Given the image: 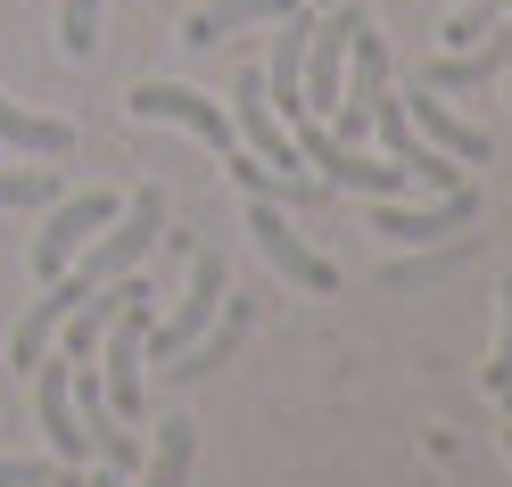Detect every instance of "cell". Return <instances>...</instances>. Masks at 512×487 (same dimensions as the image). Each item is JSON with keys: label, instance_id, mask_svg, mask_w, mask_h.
<instances>
[{"label": "cell", "instance_id": "cell-6", "mask_svg": "<svg viewBox=\"0 0 512 487\" xmlns=\"http://www.w3.org/2000/svg\"><path fill=\"white\" fill-rule=\"evenodd\" d=\"M223 289H232L223 256H215V248H199V256H190V289H182V306H174L166 322H149V331H141V364H166V355H182V347H190V339H199L207 322H215Z\"/></svg>", "mask_w": 512, "mask_h": 487}, {"label": "cell", "instance_id": "cell-24", "mask_svg": "<svg viewBox=\"0 0 512 487\" xmlns=\"http://www.w3.org/2000/svg\"><path fill=\"white\" fill-rule=\"evenodd\" d=\"M314 9H331V0H314Z\"/></svg>", "mask_w": 512, "mask_h": 487}, {"label": "cell", "instance_id": "cell-25", "mask_svg": "<svg viewBox=\"0 0 512 487\" xmlns=\"http://www.w3.org/2000/svg\"><path fill=\"white\" fill-rule=\"evenodd\" d=\"M504 405H512V388H504Z\"/></svg>", "mask_w": 512, "mask_h": 487}, {"label": "cell", "instance_id": "cell-10", "mask_svg": "<svg viewBox=\"0 0 512 487\" xmlns=\"http://www.w3.org/2000/svg\"><path fill=\"white\" fill-rule=\"evenodd\" d=\"M256 331V306L248 298H232V289H223V306H215V322H207V331L199 339H190L182 355H166V372H157V380H166V388H190V380H207V372H223V364H232V355H240V339Z\"/></svg>", "mask_w": 512, "mask_h": 487}, {"label": "cell", "instance_id": "cell-16", "mask_svg": "<svg viewBox=\"0 0 512 487\" xmlns=\"http://www.w3.org/2000/svg\"><path fill=\"white\" fill-rule=\"evenodd\" d=\"M0 141L25 149V157H67L75 149V124L67 116H34V108H17L9 91H0Z\"/></svg>", "mask_w": 512, "mask_h": 487}, {"label": "cell", "instance_id": "cell-5", "mask_svg": "<svg viewBox=\"0 0 512 487\" xmlns=\"http://www.w3.org/2000/svg\"><path fill=\"white\" fill-rule=\"evenodd\" d=\"M248 240L265 248V265L290 281V289H306V298H331L339 289V265L331 256H314L306 240H298V223H290V207H273V199H248Z\"/></svg>", "mask_w": 512, "mask_h": 487}, {"label": "cell", "instance_id": "cell-3", "mask_svg": "<svg viewBox=\"0 0 512 487\" xmlns=\"http://www.w3.org/2000/svg\"><path fill=\"white\" fill-rule=\"evenodd\" d=\"M116 207H124V190H75V199L58 190L50 215H42V232H34V281H58V273H67Z\"/></svg>", "mask_w": 512, "mask_h": 487}, {"label": "cell", "instance_id": "cell-19", "mask_svg": "<svg viewBox=\"0 0 512 487\" xmlns=\"http://www.w3.org/2000/svg\"><path fill=\"white\" fill-rule=\"evenodd\" d=\"M50 199H58V182H50L42 166H17V174H0V207H9V215H17V207H50Z\"/></svg>", "mask_w": 512, "mask_h": 487}, {"label": "cell", "instance_id": "cell-15", "mask_svg": "<svg viewBox=\"0 0 512 487\" xmlns=\"http://www.w3.org/2000/svg\"><path fill=\"white\" fill-rule=\"evenodd\" d=\"M281 9H298V0H207V9L182 17V42L207 50V42H223V34H240V25H273Z\"/></svg>", "mask_w": 512, "mask_h": 487}, {"label": "cell", "instance_id": "cell-1", "mask_svg": "<svg viewBox=\"0 0 512 487\" xmlns=\"http://www.w3.org/2000/svg\"><path fill=\"white\" fill-rule=\"evenodd\" d=\"M157 232H166V190L141 182L133 199H124V207L100 223V232H91V248L67 265L75 298H91V289H108V281H124V273H141V256L157 248Z\"/></svg>", "mask_w": 512, "mask_h": 487}, {"label": "cell", "instance_id": "cell-7", "mask_svg": "<svg viewBox=\"0 0 512 487\" xmlns=\"http://www.w3.org/2000/svg\"><path fill=\"white\" fill-rule=\"evenodd\" d=\"M356 25H364V9H347V0H331L306 25V116L339 108V75H347V50H356Z\"/></svg>", "mask_w": 512, "mask_h": 487}, {"label": "cell", "instance_id": "cell-20", "mask_svg": "<svg viewBox=\"0 0 512 487\" xmlns=\"http://www.w3.org/2000/svg\"><path fill=\"white\" fill-rule=\"evenodd\" d=\"M58 479H75V471L50 463V454H42V463H34V454H0V487H58Z\"/></svg>", "mask_w": 512, "mask_h": 487}, {"label": "cell", "instance_id": "cell-21", "mask_svg": "<svg viewBox=\"0 0 512 487\" xmlns=\"http://www.w3.org/2000/svg\"><path fill=\"white\" fill-rule=\"evenodd\" d=\"M75 487H124V471H116V463H83V479H75Z\"/></svg>", "mask_w": 512, "mask_h": 487}, {"label": "cell", "instance_id": "cell-22", "mask_svg": "<svg viewBox=\"0 0 512 487\" xmlns=\"http://www.w3.org/2000/svg\"><path fill=\"white\" fill-rule=\"evenodd\" d=\"M504 91H512V58H504Z\"/></svg>", "mask_w": 512, "mask_h": 487}, {"label": "cell", "instance_id": "cell-4", "mask_svg": "<svg viewBox=\"0 0 512 487\" xmlns=\"http://www.w3.org/2000/svg\"><path fill=\"white\" fill-rule=\"evenodd\" d=\"M479 223V190L455 182V190H438V207H397V199H372V232L389 240V248H446V240H463Z\"/></svg>", "mask_w": 512, "mask_h": 487}, {"label": "cell", "instance_id": "cell-13", "mask_svg": "<svg viewBox=\"0 0 512 487\" xmlns=\"http://www.w3.org/2000/svg\"><path fill=\"white\" fill-rule=\"evenodd\" d=\"M504 58H512V34L496 25V34H479V42H463V50L430 58L422 83H430V91H479V83H496V75H504Z\"/></svg>", "mask_w": 512, "mask_h": 487}, {"label": "cell", "instance_id": "cell-17", "mask_svg": "<svg viewBox=\"0 0 512 487\" xmlns=\"http://www.w3.org/2000/svg\"><path fill=\"white\" fill-rule=\"evenodd\" d=\"M58 50L67 58L100 50V0H58Z\"/></svg>", "mask_w": 512, "mask_h": 487}, {"label": "cell", "instance_id": "cell-18", "mask_svg": "<svg viewBox=\"0 0 512 487\" xmlns=\"http://www.w3.org/2000/svg\"><path fill=\"white\" fill-rule=\"evenodd\" d=\"M496 306H504V331H496V355L479 364V380H488L496 397H504V388H512V273L496 281Z\"/></svg>", "mask_w": 512, "mask_h": 487}, {"label": "cell", "instance_id": "cell-11", "mask_svg": "<svg viewBox=\"0 0 512 487\" xmlns=\"http://www.w3.org/2000/svg\"><path fill=\"white\" fill-rule=\"evenodd\" d=\"M306 25H314V9H281V17H273V67H256L281 124L306 116Z\"/></svg>", "mask_w": 512, "mask_h": 487}, {"label": "cell", "instance_id": "cell-9", "mask_svg": "<svg viewBox=\"0 0 512 487\" xmlns=\"http://www.w3.org/2000/svg\"><path fill=\"white\" fill-rule=\"evenodd\" d=\"M133 124H182V133H199L207 149H232V116H223L207 91H190V83H133Z\"/></svg>", "mask_w": 512, "mask_h": 487}, {"label": "cell", "instance_id": "cell-12", "mask_svg": "<svg viewBox=\"0 0 512 487\" xmlns=\"http://www.w3.org/2000/svg\"><path fill=\"white\" fill-rule=\"evenodd\" d=\"M405 116H413V133H422L430 149H446V157H455V166H488V157H496V141L479 133L471 116H455V108H446V100H438L430 83H422V91H413V100H405Z\"/></svg>", "mask_w": 512, "mask_h": 487}, {"label": "cell", "instance_id": "cell-14", "mask_svg": "<svg viewBox=\"0 0 512 487\" xmlns=\"http://www.w3.org/2000/svg\"><path fill=\"white\" fill-rule=\"evenodd\" d=\"M190 463H199V421L166 413L157 438H149V454H141V471H133V487H190Z\"/></svg>", "mask_w": 512, "mask_h": 487}, {"label": "cell", "instance_id": "cell-8", "mask_svg": "<svg viewBox=\"0 0 512 487\" xmlns=\"http://www.w3.org/2000/svg\"><path fill=\"white\" fill-rule=\"evenodd\" d=\"M67 372H75V355L58 347V355H42L34 364V421H42V446H50V463H67V471H83V454H91V438H83V421H75V397H67Z\"/></svg>", "mask_w": 512, "mask_h": 487}, {"label": "cell", "instance_id": "cell-2", "mask_svg": "<svg viewBox=\"0 0 512 487\" xmlns=\"http://www.w3.org/2000/svg\"><path fill=\"white\" fill-rule=\"evenodd\" d=\"M149 322H157V289L133 273L124 306L108 314V331H100V388H108L116 421H141V397H149V380H141V331H149Z\"/></svg>", "mask_w": 512, "mask_h": 487}, {"label": "cell", "instance_id": "cell-23", "mask_svg": "<svg viewBox=\"0 0 512 487\" xmlns=\"http://www.w3.org/2000/svg\"><path fill=\"white\" fill-rule=\"evenodd\" d=\"M504 454H512V430H504Z\"/></svg>", "mask_w": 512, "mask_h": 487}]
</instances>
